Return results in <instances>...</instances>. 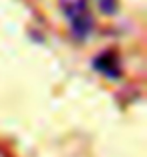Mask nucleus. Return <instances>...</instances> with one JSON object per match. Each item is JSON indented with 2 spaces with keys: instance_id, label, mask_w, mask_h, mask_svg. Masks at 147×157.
<instances>
[{
  "instance_id": "obj_3",
  "label": "nucleus",
  "mask_w": 147,
  "mask_h": 157,
  "mask_svg": "<svg viewBox=\"0 0 147 157\" xmlns=\"http://www.w3.org/2000/svg\"><path fill=\"white\" fill-rule=\"evenodd\" d=\"M97 6H99V10H101L103 14H107V16L115 14L117 8H119L117 0H97Z\"/></svg>"
},
{
  "instance_id": "obj_1",
  "label": "nucleus",
  "mask_w": 147,
  "mask_h": 157,
  "mask_svg": "<svg viewBox=\"0 0 147 157\" xmlns=\"http://www.w3.org/2000/svg\"><path fill=\"white\" fill-rule=\"evenodd\" d=\"M64 18L69 20L71 34L75 40H87L93 33V14L89 12L87 0H60Z\"/></svg>"
},
{
  "instance_id": "obj_2",
  "label": "nucleus",
  "mask_w": 147,
  "mask_h": 157,
  "mask_svg": "<svg viewBox=\"0 0 147 157\" xmlns=\"http://www.w3.org/2000/svg\"><path fill=\"white\" fill-rule=\"evenodd\" d=\"M93 69H95L97 73L105 75L111 81H117V78L121 77V73H123L119 55H117L115 51H111V48L103 51L101 55H97L95 59H93Z\"/></svg>"
}]
</instances>
